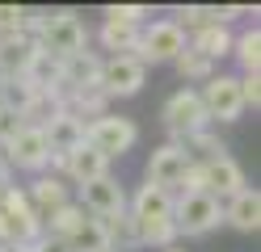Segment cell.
Segmentation results:
<instances>
[{"instance_id": "ba28073f", "label": "cell", "mask_w": 261, "mask_h": 252, "mask_svg": "<svg viewBox=\"0 0 261 252\" xmlns=\"http://www.w3.org/2000/svg\"><path fill=\"white\" fill-rule=\"evenodd\" d=\"M202 109H206V122L211 118H219V122H236V118L244 114V101H240V80L236 76H211L202 84Z\"/></svg>"}, {"instance_id": "d6a6232c", "label": "cell", "mask_w": 261, "mask_h": 252, "mask_svg": "<svg viewBox=\"0 0 261 252\" xmlns=\"http://www.w3.org/2000/svg\"><path fill=\"white\" fill-rule=\"evenodd\" d=\"M9 185H13V168H9V160H5V156H0V193H5Z\"/></svg>"}, {"instance_id": "5bb4252c", "label": "cell", "mask_w": 261, "mask_h": 252, "mask_svg": "<svg viewBox=\"0 0 261 252\" xmlns=\"http://www.w3.org/2000/svg\"><path fill=\"white\" fill-rule=\"evenodd\" d=\"M38 46L30 34H5L0 38V80H21L30 72V63H34Z\"/></svg>"}, {"instance_id": "cb8c5ba5", "label": "cell", "mask_w": 261, "mask_h": 252, "mask_svg": "<svg viewBox=\"0 0 261 252\" xmlns=\"http://www.w3.org/2000/svg\"><path fill=\"white\" fill-rule=\"evenodd\" d=\"M72 252H110V244H106V231H101V223H97V218H85V223H80L68 240Z\"/></svg>"}, {"instance_id": "4fadbf2b", "label": "cell", "mask_w": 261, "mask_h": 252, "mask_svg": "<svg viewBox=\"0 0 261 252\" xmlns=\"http://www.w3.org/2000/svg\"><path fill=\"white\" fill-rule=\"evenodd\" d=\"M240 189H244V173L232 156H219V160L202 164V193H211L219 202V198H236Z\"/></svg>"}, {"instance_id": "3957f363", "label": "cell", "mask_w": 261, "mask_h": 252, "mask_svg": "<svg viewBox=\"0 0 261 252\" xmlns=\"http://www.w3.org/2000/svg\"><path fill=\"white\" fill-rule=\"evenodd\" d=\"M223 223V206L211 193H181L173 198V227L177 235H206Z\"/></svg>"}, {"instance_id": "f1b7e54d", "label": "cell", "mask_w": 261, "mask_h": 252, "mask_svg": "<svg viewBox=\"0 0 261 252\" xmlns=\"http://www.w3.org/2000/svg\"><path fill=\"white\" fill-rule=\"evenodd\" d=\"M236 80H240L244 109H261V76H257V72H244V76H236Z\"/></svg>"}, {"instance_id": "8992f818", "label": "cell", "mask_w": 261, "mask_h": 252, "mask_svg": "<svg viewBox=\"0 0 261 252\" xmlns=\"http://www.w3.org/2000/svg\"><path fill=\"white\" fill-rule=\"evenodd\" d=\"M160 122H165V130L173 134V143H181L186 134H194V130H206V109H202L198 93L194 89L173 93L165 101V109H160Z\"/></svg>"}, {"instance_id": "1f68e13d", "label": "cell", "mask_w": 261, "mask_h": 252, "mask_svg": "<svg viewBox=\"0 0 261 252\" xmlns=\"http://www.w3.org/2000/svg\"><path fill=\"white\" fill-rule=\"evenodd\" d=\"M25 252H72V248L63 244V240H55V235H38V240L30 244Z\"/></svg>"}, {"instance_id": "ffe728a7", "label": "cell", "mask_w": 261, "mask_h": 252, "mask_svg": "<svg viewBox=\"0 0 261 252\" xmlns=\"http://www.w3.org/2000/svg\"><path fill=\"white\" fill-rule=\"evenodd\" d=\"M97 223H101V231H106L110 252H130V248H139V231H135V223H130L126 210H122V214H110V218H97Z\"/></svg>"}, {"instance_id": "d6986e66", "label": "cell", "mask_w": 261, "mask_h": 252, "mask_svg": "<svg viewBox=\"0 0 261 252\" xmlns=\"http://www.w3.org/2000/svg\"><path fill=\"white\" fill-rule=\"evenodd\" d=\"M190 50H198V55H206L211 63L232 55V30L227 25H206V30H194V38L186 42Z\"/></svg>"}, {"instance_id": "83f0119b", "label": "cell", "mask_w": 261, "mask_h": 252, "mask_svg": "<svg viewBox=\"0 0 261 252\" xmlns=\"http://www.w3.org/2000/svg\"><path fill=\"white\" fill-rule=\"evenodd\" d=\"M21 126H25V118H21L17 109H5V105H0V147H9L13 139H17Z\"/></svg>"}, {"instance_id": "6da1fadb", "label": "cell", "mask_w": 261, "mask_h": 252, "mask_svg": "<svg viewBox=\"0 0 261 252\" xmlns=\"http://www.w3.org/2000/svg\"><path fill=\"white\" fill-rule=\"evenodd\" d=\"M126 214H130V223H135V231H139V244L173 248V240H177V227H173V193L152 189V185H139Z\"/></svg>"}, {"instance_id": "ac0fdd59", "label": "cell", "mask_w": 261, "mask_h": 252, "mask_svg": "<svg viewBox=\"0 0 261 252\" xmlns=\"http://www.w3.org/2000/svg\"><path fill=\"white\" fill-rule=\"evenodd\" d=\"M30 206H34V214H38V223L42 218H51L59 206H68V185H63L59 177H38L34 185H30Z\"/></svg>"}, {"instance_id": "836d02e7", "label": "cell", "mask_w": 261, "mask_h": 252, "mask_svg": "<svg viewBox=\"0 0 261 252\" xmlns=\"http://www.w3.org/2000/svg\"><path fill=\"white\" fill-rule=\"evenodd\" d=\"M0 252H25V248H17V244H0Z\"/></svg>"}, {"instance_id": "4316f807", "label": "cell", "mask_w": 261, "mask_h": 252, "mask_svg": "<svg viewBox=\"0 0 261 252\" xmlns=\"http://www.w3.org/2000/svg\"><path fill=\"white\" fill-rule=\"evenodd\" d=\"M80 223H85V210L68 202V206H59V210L51 214V235H55V240H68V235H72Z\"/></svg>"}, {"instance_id": "e575fe53", "label": "cell", "mask_w": 261, "mask_h": 252, "mask_svg": "<svg viewBox=\"0 0 261 252\" xmlns=\"http://www.w3.org/2000/svg\"><path fill=\"white\" fill-rule=\"evenodd\" d=\"M165 252H181V248H165Z\"/></svg>"}, {"instance_id": "9a60e30c", "label": "cell", "mask_w": 261, "mask_h": 252, "mask_svg": "<svg viewBox=\"0 0 261 252\" xmlns=\"http://www.w3.org/2000/svg\"><path fill=\"white\" fill-rule=\"evenodd\" d=\"M42 134H46V147H51V160H63L68 151H76L85 143V122L72 118V114H55L51 122L42 126Z\"/></svg>"}, {"instance_id": "30bf717a", "label": "cell", "mask_w": 261, "mask_h": 252, "mask_svg": "<svg viewBox=\"0 0 261 252\" xmlns=\"http://www.w3.org/2000/svg\"><path fill=\"white\" fill-rule=\"evenodd\" d=\"M9 168H25V173H42L51 164V147H46V134L38 126H21V134L5 147Z\"/></svg>"}, {"instance_id": "603a6c76", "label": "cell", "mask_w": 261, "mask_h": 252, "mask_svg": "<svg viewBox=\"0 0 261 252\" xmlns=\"http://www.w3.org/2000/svg\"><path fill=\"white\" fill-rule=\"evenodd\" d=\"M244 9L240 5H232V9H219V5H190V9H181V17H186V25H194V30H206V25H227L232 17H240ZM181 25V30H186Z\"/></svg>"}, {"instance_id": "484cf974", "label": "cell", "mask_w": 261, "mask_h": 252, "mask_svg": "<svg viewBox=\"0 0 261 252\" xmlns=\"http://www.w3.org/2000/svg\"><path fill=\"white\" fill-rule=\"evenodd\" d=\"M173 63H177V72H181V80H211L215 76V63H211L206 55H198V50H190V46Z\"/></svg>"}, {"instance_id": "4dcf8cb0", "label": "cell", "mask_w": 261, "mask_h": 252, "mask_svg": "<svg viewBox=\"0 0 261 252\" xmlns=\"http://www.w3.org/2000/svg\"><path fill=\"white\" fill-rule=\"evenodd\" d=\"M21 17H25L21 5H0V38L5 34H21Z\"/></svg>"}, {"instance_id": "7a4b0ae2", "label": "cell", "mask_w": 261, "mask_h": 252, "mask_svg": "<svg viewBox=\"0 0 261 252\" xmlns=\"http://www.w3.org/2000/svg\"><path fill=\"white\" fill-rule=\"evenodd\" d=\"M34 46L42 50V55H51V59L63 63V59H72L76 50L89 46V25L80 21L72 9H46L42 30L34 34Z\"/></svg>"}, {"instance_id": "5b68a950", "label": "cell", "mask_w": 261, "mask_h": 252, "mask_svg": "<svg viewBox=\"0 0 261 252\" xmlns=\"http://www.w3.org/2000/svg\"><path fill=\"white\" fill-rule=\"evenodd\" d=\"M139 139V126L130 122V118H118V114H101L97 122H85V143L93 151H101L106 160L122 156V151H130Z\"/></svg>"}, {"instance_id": "7c38bea8", "label": "cell", "mask_w": 261, "mask_h": 252, "mask_svg": "<svg viewBox=\"0 0 261 252\" xmlns=\"http://www.w3.org/2000/svg\"><path fill=\"white\" fill-rule=\"evenodd\" d=\"M80 210H89L93 218H110V214H122L126 210V189L114 177H97L89 185H80Z\"/></svg>"}, {"instance_id": "44dd1931", "label": "cell", "mask_w": 261, "mask_h": 252, "mask_svg": "<svg viewBox=\"0 0 261 252\" xmlns=\"http://www.w3.org/2000/svg\"><path fill=\"white\" fill-rule=\"evenodd\" d=\"M139 30L143 25H126V21H101V42L106 50H114V55H135V46H139Z\"/></svg>"}, {"instance_id": "2e32d148", "label": "cell", "mask_w": 261, "mask_h": 252, "mask_svg": "<svg viewBox=\"0 0 261 252\" xmlns=\"http://www.w3.org/2000/svg\"><path fill=\"white\" fill-rule=\"evenodd\" d=\"M55 164H59L76 185H89V181H97V177H110V160L101 156V151H93L89 143H80L76 151H68V156L55 160Z\"/></svg>"}, {"instance_id": "7402d4cb", "label": "cell", "mask_w": 261, "mask_h": 252, "mask_svg": "<svg viewBox=\"0 0 261 252\" xmlns=\"http://www.w3.org/2000/svg\"><path fill=\"white\" fill-rule=\"evenodd\" d=\"M177 147H181L194 164H206V160H219V156H227L223 139H215L211 130H194V134H186V139L177 143Z\"/></svg>"}, {"instance_id": "277c9868", "label": "cell", "mask_w": 261, "mask_h": 252, "mask_svg": "<svg viewBox=\"0 0 261 252\" xmlns=\"http://www.w3.org/2000/svg\"><path fill=\"white\" fill-rule=\"evenodd\" d=\"M186 50V30L181 21H152L139 30V46H135V59L148 67V63H173L177 55Z\"/></svg>"}, {"instance_id": "e0dca14e", "label": "cell", "mask_w": 261, "mask_h": 252, "mask_svg": "<svg viewBox=\"0 0 261 252\" xmlns=\"http://www.w3.org/2000/svg\"><path fill=\"white\" fill-rule=\"evenodd\" d=\"M223 218H227V223H232L236 231H257V227H261V193L244 185L236 198H227Z\"/></svg>"}, {"instance_id": "9c48e42d", "label": "cell", "mask_w": 261, "mask_h": 252, "mask_svg": "<svg viewBox=\"0 0 261 252\" xmlns=\"http://www.w3.org/2000/svg\"><path fill=\"white\" fill-rule=\"evenodd\" d=\"M190 164H194V160H190L177 143H165V147L152 151V160H148V181H143V185L173 193V189H181V177L190 173Z\"/></svg>"}, {"instance_id": "52a82bcc", "label": "cell", "mask_w": 261, "mask_h": 252, "mask_svg": "<svg viewBox=\"0 0 261 252\" xmlns=\"http://www.w3.org/2000/svg\"><path fill=\"white\" fill-rule=\"evenodd\" d=\"M143 80H148V67L135 55H110V59H101V80H97V89L106 97H135L143 89Z\"/></svg>"}, {"instance_id": "8fae6325", "label": "cell", "mask_w": 261, "mask_h": 252, "mask_svg": "<svg viewBox=\"0 0 261 252\" xmlns=\"http://www.w3.org/2000/svg\"><path fill=\"white\" fill-rule=\"evenodd\" d=\"M97 80H101V59L93 55V50H76L72 59L59 63V84H55V97L63 93H85V89H97Z\"/></svg>"}, {"instance_id": "f546056e", "label": "cell", "mask_w": 261, "mask_h": 252, "mask_svg": "<svg viewBox=\"0 0 261 252\" xmlns=\"http://www.w3.org/2000/svg\"><path fill=\"white\" fill-rule=\"evenodd\" d=\"M106 17H110V21H126V25H143L148 9H143V5H110Z\"/></svg>"}, {"instance_id": "d4e9b609", "label": "cell", "mask_w": 261, "mask_h": 252, "mask_svg": "<svg viewBox=\"0 0 261 252\" xmlns=\"http://www.w3.org/2000/svg\"><path fill=\"white\" fill-rule=\"evenodd\" d=\"M232 55L244 63V72H257V63H261V30H244L240 38H232Z\"/></svg>"}]
</instances>
